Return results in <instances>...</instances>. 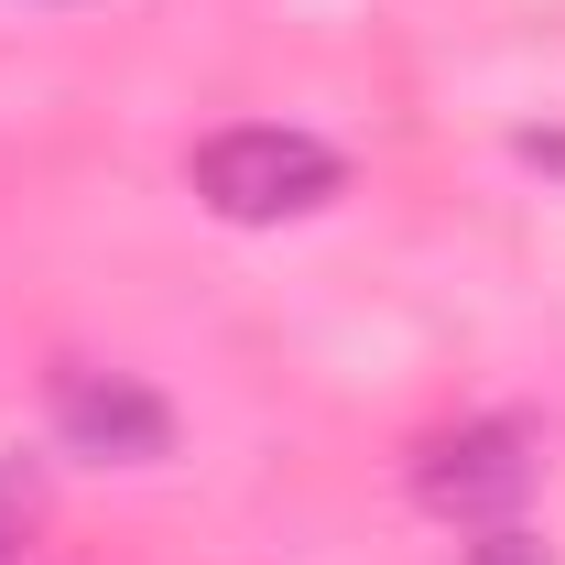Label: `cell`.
Returning <instances> with one entry per match:
<instances>
[{
  "label": "cell",
  "instance_id": "1",
  "mask_svg": "<svg viewBox=\"0 0 565 565\" xmlns=\"http://www.w3.org/2000/svg\"><path fill=\"white\" fill-rule=\"evenodd\" d=\"M185 185L207 196L228 228H282V217H316L338 185H349V163L327 152L316 131H282V120H239V131L196 141V163H185Z\"/></svg>",
  "mask_w": 565,
  "mask_h": 565
},
{
  "label": "cell",
  "instance_id": "2",
  "mask_svg": "<svg viewBox=\"0 0 565 565\" xmlns=\"http://www.w3.org/2000/svg\"><path fill=\"white\" fill-rule=\"evenodd\" d=\"M533 479H544V446H533V424H511V414L414 446V500L446 511V522H511L533 500Z\"/></svg>",
  "mask_w": 565,
  "mask_h": 565
},
{
  "label": "cell",
  "instance_id": "3",
  "mask_svg": "<svg viewBox=\"0 0 565 565\" xmlns=\"http://www.w3.org/2000/svg\"><path fill=\"white\" fill-rule=\"evenodd\" d=\"M55 435H66L76 457L152 468V457H174V403L141 392L131 370H87V359H66V370H55Z\"/></svg>",
  "mask_w": 565,
  "mask_h": 565
},
{
  "label": "cell",
  "instance_id": "4",
  "mask_svg": "<svg viewBox=\"0 0 565 565\" xmlns=\"http://www.w3.org/2000/svg\"><path fill=\"white\" fill-rule=\"evenodd\" d=\"M468 565H555V555H544V544H533L522 522H490V533L468 544Z\"/></svg>",
  "mask_w": 565,
  "mask_h": 565
}]
</instances>
